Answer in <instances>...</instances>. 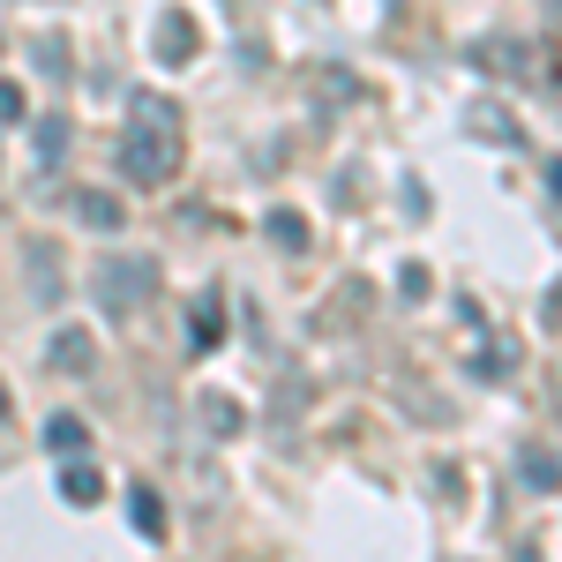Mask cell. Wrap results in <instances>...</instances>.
<instances>
[{
    "label": "cell",
    "mask_w": 562,
    "mask_h": 562,
    "mask_svg": "<svg viewBox=\"0 0 562 562\" xmlns=\"http://www.w3.org/2000/svg\"><path fill=\"white\" fill-rule=\"evenodd\" d=\"M90 293H98L105 315H143L150 293H158V256H105L98 278H90Z\"/></svg>",
    "instance_id": "1"
},
{
    "label": "cell",
    "mask_w": 562,
    "mask_h": 562,
    "mask_svg": "<svg viewBox=\"0 0 562 562\" xmlns=\"http://www.w3.org/2000/svg\"><path fill=\"white\" fill-rule=\"evenodd\" d=\"M121 173H128L135 188H166V180L180 173V128L135 121V128L121 135Z\"/></svg>",
    "instance_id": "2"
},
{
    "label": "cell",
    "mask_w": 562,
    "mask_h": 562,
    "mask_svg": "<svg viewBox=\"0 0 562 562\" xmlns=\"http://www.w3.org/2000/svg\"><path fill=\"white\" fill-rule=\"evenodd\" d=\"M473 68H487V76H518V83H562L555 53H548L540 38H480Z\"/></svg>",
    "instance_id": "3"
},
{
    "label": "cell",
    "mask_w": 562,
    "mask_h": 562,
    "mask_svg": "<svg viewBox=\"0 0 562 562\" xmlns=\"http://www.w3.org/2000/svg\"><path fill=\"white\" fill-rule=\"evenodd\" d=\"M45 360H53V375L90 383V375H98V338H90L83 323H60V330H53V346H45Z\"/></svg>",
    "instance_id": "4"
},
{
    "label": "cell",
    "mask_w": 562,
    "mask_h": 562,
    "mask_svg": "<svg viewBox=\"0 0 562 562\" xmlns=\"http://www.w3.org/2000/svg\"><path fill=\"white\" fill-rule=\"evenodd\" d=\"M195 53H203V31H195V15H188V8H173V15L158 23V60L180 68V60H195Z\"/></svg>",
    "instance_id": "5"
},
{
    "label": "cell",
    "mask_w": 562,
    "mask_h": 562,
    "mask_svg": "<svg viewBox=\"0 0 562 562\" xmlns=\"http://www.w3.org/2000/svg\"><path fill=\"white\" fill-rule=\"evenodd\" d=\"M60 495H68V510H98L105 503V473L83 465V458H60Z\"/></svg>",
    "instance_id": "6"
},
{
    "label": "cell",
    "mask_w": 562,
    "mask_h": 562,
    "mask_svg": "<svg viewBox=\"0 0 562 562\" xmlns=\"http://www.w3.org/2000/svg\"><path fill=\"white\" fill-rule=\"evenodd\" d=\"M76 217H83L90 233H121V195H105V188H76Z\"/></svg>",
    "instance_id": "7"
},
{
    "label": "cell",
    "mask_w": 562,
    "mask_h": 562,
    "mask_svg": "<svg viewBox=\"0 0 562 562\" xmlns=\"http://www.w3.org/2000/svg\"><path fill=\"white\" fill-rule=\"evenodd\" d=\"M473 135H480V143H495V150H518V143H525V128L503 113V105H473Z\"/></svg>",
    "instance_id": "8"
},
{
    "label": "cell",
    "mask_w": 562,
    "mask_h": 562,
    "mask_svg": "<svg viewBox=\"0 0 562 562\" xmlns=\"http://www.w3.org/2000/svg\"><path fill=\"white\" fill-rule=\"evenodd\" d=\"M45 450H53V458H83L90 428L76 420V413H53V420H45Z\"/></svg>",
    "instance_id": "9"
},
{
    "label": "cell",
    "mask_w": 562,
    "mask_h": 562,
    "mask_svg": "<svg viewBox=\"0 0 562 562\" xmlns=\"http://www.w3.org/2000/svg\"><path fill=\"white\" fill-rule=\"evenodd\" d=\"M128 518L143 540H166V503H158V487H135L128 495Z\"/></svg>",
    "instance_id": "10"
},
{
    "label": "cell",
    "mask_w": 562,
    "mask_h": 562,
    "mask_svg": "<svg viewBox=\"0 0 562 562\" xmlns=\"http://www.w3.org/2000/svg\"><path fill=\"white\" fill-rule=\"evenodd\" d=\"M262 233H270V248H285V256H301V248H307V217L301 211H270Z\"/></svg>",
    "instance_id": "11"
},
{
    "label": "cell",
    "mask_w": 562,
    "mask_h": 562,
    "mask_svg": "<svg viewBox=\"0 0 562 562\" xmlns=\"http://www.w3.org/2000/svg\"><path fill=\"white\" fill-rule=\"evenodd\" d=\"M203 428H211V435H240V428H248V413H240L225 390H211V397H203Z\"/></svg>",
    "instance_id": "12"
},
{
    "label": "cell",
    "mask_w": 562,
    "mask_h": 562,
    "mask_svg": "<svg viewBox=\"0 0 562 562\" xmlns=\"http://www.w3.org/2000/svg\"><path fill=\"white\" fill-rule=\"evenodd\" d=\"M518 473L532 480V487H562V450H540V442H532L518 458Z\"/></svg>",
    "instance_id": "13"
},
{
    "label": "cell",
    "mask_w": 562,
    "mask_h": 562,
    "mask_svg": "<svg viewBox=\"0 0 562 562\" xmlns=\"http://www.w3.org/2000/svg\"><path fill=\"white\" fill-rule=\"evenodd\" d=\"M217 338H225V301H217V293H203V301H195V346L211 352Z\"/></svg>",
    "instance_id": "14"
},
{
    "label": "cell",
    "mask_w": 562,
    "mask_h": 562,
    "mask_svg": "<svg viewBox=\"0 0 562 562\" xmlns=\"http://www.w3.org/2000/svg\"><path fill=\"white\" fill-rule=\"evenodd\" d=\"M128 113H135V121H158V128H180V105H166L158 90H135V98H128Z\"/></svg>",
    "instance_id": "15"
},
{
    "label": "cell",
    "mask_w": 562,
    "mask_h": 562,
    "mask_svg": "<svg viewBox=\"0 0 562 562\" xmlns=\"http://www.w3.org/2000/svg\"><path fill=\"white\" fill-rule=\"evenodd\" d=\"M510 368H518V346H510V338H495V346H487V360H473V375H487V383H503Z\"/></svg>",
    "instance_id": "16"
},
{
    "label": "cell",
    "mask_w": 562,
    "mask_h": 562,
    "mask_svg": "<svg viewBox=\"0 0 562 562\" xmlns=\"http://www.w3.org/2000/svg\"><path fill=\"white\" fill-rule=\"evenodd\" d=\"M60 150H68V121H60V113H45V121H38V158L53 166Z\"/></svg>",
    "instance_id": "17"
},
{
    "label": "cell",
    "mask_w": 562,
    "mask_h": 562,
    "mask_svg": "<svg viewBox=\"0 0 562 562\" xmlns=\"http://www.w3.org/2000/svg\"><path fill=\"white\" fill-rule=\"evenodd\" d=\"M31 60H38V68L53 76V83L68 76V45H60V38H38V45H31Z\"/></svg>",
    "instance_id": "18"
},
{
    "label": "cell",
    "mask_w": 562,
    "mask_h": 562,
    "mask_svg": "<svg viewBox=\"0 0 562 562\" xmlns=\"http://www.w3.org/2000/svg\"><path fill=\"white\" fill-rule=\"evenodd\" d=\"M397 293H405V301H428V293H435V278L420 270V262H405V270H397Z\"/></svg>",
    "instance_id": "19"
},
{
    "label": "cell",
    "mask_w": 562,
    "mask_h": 562,
    "mask_svg": "<svg viewBox=\"0 0 562 562\" xmlns=\"http://www.w3.org/2000/svg\"><path fill=\"white\" fill-rule=\"evenodd\" d=\"M540 323H548V338H562V285H548V301H540Z\"/></svg>",
    "instance_id": "20"
},
{
    "label": "cell",
    "mask_w": 562,
    "mask_h": 562,
    "mask_svg": "<svg viewBox=\"0 0 562 562\" xmlns=\"http://www.w3.org/2000/svg\"><path fill=\"white\" fill-rule=\"evenodd\" d=\"M8 121H23V90L15 83H0V128H8Z\"/></svg>",
    "instance_id": "21"
},
{
    "label": "cell",
    "mask_w": 562,
    "mask_h": 562,
    "mask_svg": "<svg viewBox=\"0 0 562 562\" xmlns=\"http://www.w3.org/2000/svg\"><path fill=\"white\" fill-rule=\"evenodd\" d=\"M548 195H555V211H562V158L548 166Z\"/></svg>",
    "instance_id": "22"
},
{
    "label": "cell",
    "mask_w": 562,
    "mask_h": 562,
    "mask_svg": "<svg viewBox=\"0 0 562 562\" xmlns=\"http://www.w3.org/2000/svg\"><path fill=\"white\" fill-rule=\"evenodd\" d=\"M0 420H8V383H0Z\"/></svg>",
    "instance_id": "23"
}]
</instances>
